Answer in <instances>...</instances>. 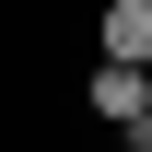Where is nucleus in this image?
Instances as JSON below:
<instances>
[{"label": "nucleus", "mask_w": 152, "mask_h": 152, "mask_svg": "<svg viewBox=\"0 0 152 152\" xmlns=\"http://www.w3.org/2000/svg\"><path fill=\"white\" fill-rule=\"evenodd\" d=\"M82 105H94L129 152H152V70H105L94 58V70H82Z\"/></svg>", "instance_id": "nucleus-1"}, {"label": "nucleus", "mask_w": 152, "mask_h": 152, "mask_svg": "<svg viewBox=\"0 0 152 152\" xmlns=\"http://www.w3.org/2000/svg\"><path fill=\"white\" fill-rule=\"evenodd\" d=\"M94 58L105 70H152V0H105L94 12Z\"/></svg>", "instance_id": "nucleus-2"}]
</instances>
